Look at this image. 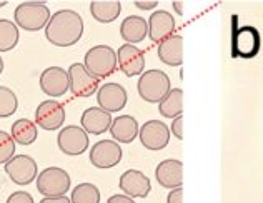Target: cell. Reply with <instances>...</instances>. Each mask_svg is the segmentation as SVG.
I'll return each instance as SVG.
<instances>
[{
	"label": "cell",
	"instance_id": "1",
	"mask_svg": "<svg viewBox=\"0 0 263 203\" xmlns=\"http://www.w3.org/2000/svg\"><path fill=\"white\" fill-rule=\"evenodd\" d=\"M84 35V19L75 10L52 13L45 27V39L55 47H72Z\"/></svg>",
	"mask_w": 263,
	"mask_h": 203
},
{
	"label": "cell",
	"instance_id": "2",
	"mask_svg": "<svg viewBox=\"0 0 263 203\" xmlns=\"http://www.w3.org/2000/svg\"><path fill=\"white\" fill-rule=\"evenodd\" d=\"M50 17L52 13L48 7L44 2H33V0L18 4L13 12L15 25L27 32H39L45 29Z\"/></svg>",
	"mask_w": 263,
	"mask_h": 203
},
{
	"label": "cell",
	"instance_id": "3",
	"mask_svg": "<svg viewBox=\"0 0 263 203\" xmlns=\"http://www.w3.org/2000/svg\"><path fill=\"white\" fill-rule=\"evenodd\" d=\"M138 95L148 103H158L172 90V82L163 70H145L137 82Z\"/></svg>",
	"mask_w": 263,
	"mask_h": 203
},
{
	"label": "cell",
	"instance_id": "4",
	"mask_svg": "<svg viewBox=\"0 0 263 203\" xmlns=\"http://www.w3.org/2000/svg\"><path fill=\"white\" fill-rule=\"evenodd\" d=\"M84 65L97 79H107L117 70V52L108 45H95L85 53Z\"/></svg>",
	"mask_w": 263,
	"mask_h": 203
},
{
	"label": "cell",
	"instance_id": "5",
	"mask_svg": "<svg viewBox=\"0 0 263 203\" xmlns=\"http://www.w3.org/2000/svg\"><path fill=\"white\" fill-rule=\"evenodd\" d=\"M37 190L44 197H64L70 190L72 180L68 172L60 167H48L37 175Z\"/></svg>",
	"mask_w": 263,
	"mask_h": 203
},
{
	"label": "cell",
	"instance_id": "6",
	"mask_svg": "<svg viewBox=\"0 0 263 203\" xmlns=\"http://www.w3.org/2000/svg\"><path fill=\"white\" fill-rule=\"evenodd\" d=\"M57 145L60 152L65 153V155L79 157L87 152L90 140L85 130L79 125H65L64 128H60L57 135Z\"/></svg>",
	"mask_w": 263,
	"mask_h": 203
},
{
	"label": "cell",
	"instance_id": "7",
	"mask_svg": "<svg viewBox=\"0 0 263 203\" xmlns=\"http://www.w3.org/2000/svg\"><path fill=\"white\" fill-rule=\"evenodd\" d=\"M88 160L95 169H114L122 162V146L114 140H100V142L92 145Z\"/></svg>",
	"mask_w": 263,
	"mask_h": 203
},
{
	"label": "cell",
	"instance_id": "8",
	"mask_svg": "<svg viewBox=\"0 0 263 203\" xmlns=\"http://www.w3.org/2000/svg\"><path fill=\"white\" fill-rule=\"evenodd\" d=\"M5 173L15 185L27 187L37 178V162L29 155H13L5 163Z\"/></svg>",
	"mask_w": 263,
	"mask_h": 203
},
{
	"label": "cell",
	"instance_id": "9",
	"mask_svg": "<svg viewBox=\"0 0 263 203\" xmlns=\"http://www.w3.org/2000/svg\"><path fill=\"white\" fill-rule=\"evenodd\" d=\"M68 73V92L77 97H92L99 90V79L85 68L84 64H72L67 70Z\"/></svg>",
	"mask_w": 263,
	"mask_h": 203
},
{
	"label": "cell",
	"instance_id": "10",
	"mask_svg": "<svg viewBox=\"0 0 263 203\" xmlns=\"http://www.w3.org/2000/svg\"><path fill=\"white\" fill-rule=\"evenodd\" d=\"M138 137L145 149L154 152L163 150L170 142V127L162 120H148L138 130Z\"/></svg>",
	"mask_w": 263,
	"mask_h": 203
},
{
	"label": "cell",
	"instance_id": "11",
	"mask_svg": "<svg viewBox=\"0 0 263 203\" xmlns=\"http://www.w3.org/2000/svg\"><path fill=\"white\" fill-rule=\"evenodd\" d=\"M65 123V107L55 100H45L35 110V125L42 130L55 132Z\"/></svg>",
	"mask_w": 263,
	"mask_h": 203
},
{
	"label": "cell",
	"instance_id": "12",
	"mask_svg": "<svg viewBox=\"0 0 263 203\" xmlns=\"http://www.w3.org/2000/svg\"><path fill=\"white\" fill-rule=\"evenodd\" d=\"M127 102V90L117 82H108L97 90V103H99L102 110L108 112V114H115V112L123 110Z\"/></svg>",
	"mask_w": 263,
	"mask_h": 203
},
{
	"label": "cell",
	"instance_id": "13",
	"mask_svg": "<svg viewBox=\"0 0 263 203\" xmlns=\"http://www.w3.org/2000/svg\"><path fill=\"white\" fill-rule=\"evenodd\" d=\"M117 67L127 77H138L145 70V55L135 45L123 44L117 50Z\"/></svg>",
	"mask_w": 263,
	"mask_h": 203
},
{
	"label": "cell",
	"instance_id": "14",
	"mask_svg": "<svg viewBox=\"0 0 263 203\" xmlns=\"http://www.w3.org/2000/svg\"><path fill=\"white\" fill-rule=\"evenodd\" d=\"M40 90L48 97H64L68 92V73L62 67H48L40 75Z\"/></svg>",
	"mask_w": 263,
	"mask_h": 203
},
{
	"label": "cell",
	"instance_id": "15",
	"mask_svg": "<svg viewBox=\"0 0 263 203\" xmlns=\"http://www.w3.org/2000/svg\"><path fill=\"white\" fill-rule=\"evenodd\" d=\"M119 187L130 198H147L152 190L150 178L140 170H127L122 173Z\"/></svg>",
	"mask_w": 263,
	"mask_h": 203
},
{
	"label": "cell",
	"instance_id": "16",
	"mask_svg": "<svg viewBox=\"0 0 263 203\" xmlns=\"http://www.w3.org/2000/svg\"><path fill=\"white\" fill-rule=\"evenodd\" d=\"M155 178L158 185L168 190L180 188L183 183V163L175 158H167L157 165L155 169Z\"/></svg>",
	"mask_w": 263,
	"mask_h": 203
},
{
	"label": "cell",
	"instance_id": "17",
	"mask_svg": "<svg viewBox=\"0 0 263 203\" xmlns=\"http://www.w3.org/2000/svg\"><path fill=\"white\" fill-rule=\"evenodd\" d=\"M112 120V114L100 107H90L80 117V127L85 130L87 135H102L110 130Z\"/></svg>",
	"mask_w": 263,
	"mask_h": 203
},
{
	"label": "cell",
	"instance_id": "18",
	"mask_svg": "<svg viewBox=\"0 0 263 203\" xmlns=\"http://www.w3.org/2000/svg\"><path fill=\"white\" fill-rule=\"evenodd\" d=\"M148 24V37L154 42H163L168 39L170 35H174L175 30V19L167 10H157L150 15L147 20Z\"/></svg>",
	"mask_w": 263,
	"mask_h": 203
},
{
	"label": "cell",
	"instance_id": "19",
	"mask_svg": "<svg viewBox=\"0 0 263 203\" xmlns=\"http://www.w3.org/2000/svg\"><path fill=\"white\" fill-rule=\"evenodd\" d=\"M158 59L168 67H180L183 62V39L182 35H170L158 44Z\"/></svg>",
	"mask_w": 263,
	"mask_h": 203
},
{
	"label": "cell",
	"instance_id": "20",
	"mask_svg": "<svg viewBox=\"0 0 263 203\" xmlns=\"http://www.w3.org/2000/svg\"><path fill=\"white\" fill-rule=\"evenodd\" d=\"M138 122L132 115H120L112 120L110 125V134L114 137V142L117 143H132L138 137Z\"/></svg>",
	"mask_w": 263,
	"mask_h": 203
},
{
	"label": "cell",
	"instance_id": "21",
	"mask_svg": "<svg viewBox=\"0 0 263 203\" xmlns=\"http://www.w3.org/2000/svg\"><path fill=\"white\" fill-rule=\"evenodd\" d=\"M122 39L130 45H135L138 42H143L148 37V24L140 15H130L120 25Z\"/></svg>",
	"mask_w": 263,
	"mask_h": 203
},
{
	"label": "cell",
	"instance_id": "22",
	"mask_svg": "<svg viewBox=\"0 0 263 203\" xmlns=\"http://www.w3.org/2000/svg\"><path fill=\"white\" fill-rule=\"evenodd\" d=\"M90 13L100 24H112L122 13V4L119 0H95L90 4Z\"/></svg>",
	"mask_w": 263,
	"mask_h": 203
},
{
	"label": "cell",
	"instance_id": "23",
	"mask_svg": "<svg viewBox=\"0 0 263 203\" xmlns=\"http://www.w3.org/2000/svg\"><path fill=\"white\" fill-rule=\"evenodd\" d=\"M10 137L13 138V142L22 146H29L32 143H35V140L39 137V130L35 122L29 120V118H18L12 123Z\"/></svg>",
	"mask_w": 263,
	"mask_h": 203
},
{
	"label": "cell",
	"instance_id": "24",
	"mask_svg": "<svg viewBox=\"0 0 263 203\" xmlns=\"http://www.w3.org/2000/svg\"><path fill=\"white\" fill-rule=\"evenodd\" d=\"M158 112L163 118H177L183 112V90L172 88L170 92L158 102Z\"/></svg>",
	"mask_w": 263,
	"mask_h": 203
},
{
	"label": "cell",
	"instance_id": "25",
	"mask_svg": "<svg viewBox=\"0 0 263 203\" xmlns=\"http://www.w3.org/2000/svg\"><path fill=\"white\" fill-rule=\"evenodd\" d=\"M20 39V32L15 22L9 19H0V52H10L15 48Z\"/></svg>",
	"mask_w": 263,
	"mask_h": 203
},
{
	"label": "cell",
	"instance_id": "26",
	"mask_svg": "<svg viewBox=\"0 0 263 203\" xmlns=\"http://www.w3.org/2000/svg\"><path fill=\"white\" fill-rule=\"evenodd\" d=\"M70 203H100V190L93 183H80L72 190Z\"/></svg>",
	"mask_w": 263,
	"mask_h": 203
},
{
	"label": "cell",
	"instance_id": "27",
	"mask_svg": "<svg viewBox=\"0 0 263 203\" xmlns=\"http://www.w3.org/2000/svg\"><path fill=\"white\" fill-rule=\"evenodd\" d=\"M18 99L15 92L9 87L0 85V118H9L17 112Z\"/></svg>",
	"mask_w": 263,
	"mask_h": 203
},
{
	"label": "cell",
	"instance_id": "28",
	"mask_svg": "<svg viewBox=\"0 0 263 203\" xmlns=\"http://www.w3.org/2000/svg\"><path fill=\"white\" fill-rule=\"evenodd\" d=\"M15 146L17 143L13 142L9 132L0 130V163L5 165L9 160L15 155Z\"/></svg>",
	"mask_w": 263,
	"mask_h": 203
},
{
	"label": "cell",
	"instance_id": "29",
	"mask_svg": "<svg viewBox=\"0 0 263 203\" xmlns=\"http://www.w3.org/2000/svg\"><path fill=\"white\" fill-rule=\"evenodd\" d=\"M5 203H35L32 198V195L29 192H24V190H17L9 195Z\"/></svg>",
	"mask_w": 263,
	"mask_h": 203
},
{
	"label": "cell",
	"instance_id": "30",
	"mask_svg": "<svg viewBox=\"0 0 263 203\" xmlns=\"http://www.w3.org/2000/svg\"><path fill=\"white\" fill-rule=\"evenodd\" d=\"M170 134H174L178 140L183 138V115L174 118V122H172V127H170Z\"/></svg>",
	"mask_w": 263,
	"mask_h": 203
},
{
	"label": "cell",
	"instance_id": "31",
	"mask_svg": "<svg viewBox=\"0 0 263 203\" xmlns=\"http://www.w3.org/2000/svg\"><path fill=\"white\" fill-rule=\"evenodd\" d=\"M167 203H183V190L182 187L175 188V190H170L167 195Z\"/></svg>",
	"mask_w": 263,
	"mask_h": 203
},
{
	"label": "cell",
	"instance_id": "32",
	"mask_svg": "<svg viewBox=\"0 0 263 203\" xmlns=\"http://www.w3.org/2000/svg\"><path fill=\"white\" fill-rule=\"evenodd\" d=\"M107 203H135V200L123 193H117V195H112V197L107 200Z\"/></svg>",
	"mask_w": 263,
	"mask_h": 203
},
{
	"label": "cell",
	"instance_id": "33",
	"mask_svg": "<svg viewBox=\"0 0 263 203\" xmlns=\"http://www.w3.org/2000/svg\"><path fill=\"white\" fill-rule=\"evenodd\" d=\"M157 5H158L157 0H150V2H140V0H137L135 2V7L140 10H152V9H155Z\"/></svg>",
	"mask_w": 263,
	"mask_h": 203
},
{
	"label": "cell",
	"instance_id": "34",
	"mask_svg": "<svg viewBox=\"0 0 263 203\" xmlns=\"http://www.w3.org/2000/svg\"><path fill=\"white\" fill-rule=\"evenodd\" d=\"M39 203H70V198H67V195L64 197H45Z\"/></svg>",
	"mask_w": 263,
	"mask_h": 203
},
{
	"label": "cell",
	"instance_id": "35",
	"mask_svg": "<svg viewBox=\"0 0 263 203\" xmlns=\"http://www.w3.org/2000/svg\"><path fill=\"white\" fill-rule=\"evenodd\" d=\"M174 5H175V9L178 10L180 15H182V13H183V12H182V5H180V4H174Z\"/></svg>",
	"mask_w": 263,
	"mask_h": 203
},
{
	"label": "cell",
	"instance_id": "36",
	"mask_svg": "<svg viewBox=\"0 0 263 203\" xmlns=\"http://www.w3.org/2000/svg\"><path fill=\"white\" fill-rule=\"evenodd\" d=\"M2 72H4V60L0 57V75H2Z\"/></svg>",
	"mask_w": 263,
	"mask_h": 203
},
{
	"label": "cell",
	"instance_id": "37",
	"mask_svg": "<svg viewBox=\"0 0 263 203\" xmlns=\"http://www.w3.org/2000/svg\"><path fill=\"white\" fill-rule=\"evenodd\" d=\"M7 5V2H4V0H2V2H0V9H2V7H5Z\"/></svg>",
	"mask_w": 263,
	"mask_h": 203
}]
</instances>
